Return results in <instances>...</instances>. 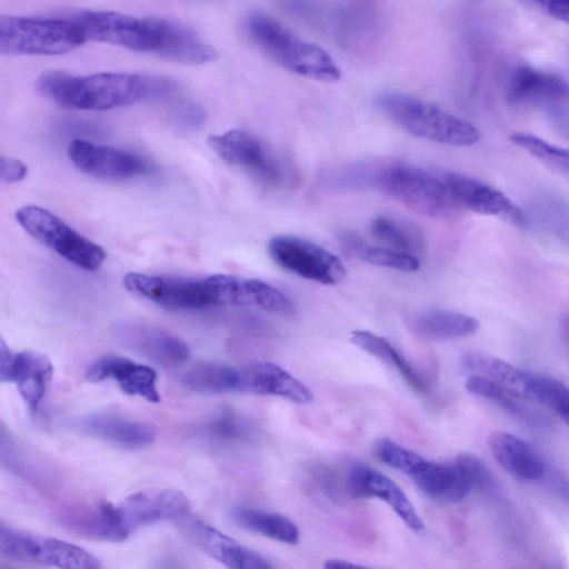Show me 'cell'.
Returning a JSON list of instances; mask_svg holds the SVG:
<instances>
[{
  "label": "cell",
  "mask_w": 569,
  "mask_h": 569,
  "mask_svg": "<svg viewBox=\"0 0 569 569\" xmlns=\"http://www.w3.org/2000/svg\"><path fill=\"white\" fill-rule=\"evenodd\" d=\"M88 40L156 54L186 64L213 61L218 52L186 24L163 17H138L117 11L87 10L73 14Z\"/></svg>",
  "instance_id": "6da1fadb"
},
{
  "label": "cell",
  "mask_w": 569,
  "mask_h": 569,
  "mask_svg": "<svg viewBox=\"0 0 569 569\" xmlns=\"http://www.w3.org/2000/svg\"><path fill=\"white\" fill-rule=\"evenodd\" d=\"M36 87L59 107L84 111L170 100L178 89L173 80L157 74L107 71L76 76L58 70L42 73Z\"/></svg>",
  "instance_id": "7a4b0ae2"
},
{
  "label": "cell",
  "mask_w": 569,
  "mask_h": 569,
  "mask_svg": "<svg viewBox=\"0 0 569 569\" xmlns=\"http://www.w3.org/2000/svg\"><path fill=\"white\" fill-rule=\"evenodd\" d=\"M348 184L376 189L409 209L437 219H449L461 210L442 172L405 163L390 162L357 168L346 178Z\"/></svg>",
  "instance_id": "3957f363"
},
{
  "label": "cell",
  "mask_w": 569,
  "mask_h": 569,
  "mask_svg": "<svg viewBox=\"0 0 569 569\" xmlns=\"http://www.w3.org/2000/svg\"><path fill=\"white\" fill-rule=\"evenodd\" d=\"M189 512V501L179 490L146 489L117 503L103 501L91 515V531L99 538L122 541L141 528L178 520Z\"/></svg>",
  "instance_id": "277c9868"
},
{
  "label": "cell",
  "mask_w": 569,
  "mask_h": 569,
  "mask_svg": "<svg viewBox=\"0 0 569 569\" xmlns=\"http://www.w3.org/2000/svg\"><path fill=\"white\" fill-rule=\"evenodd\" d=\"M244 30L266 56L284 69L322 82L340 78L338 66L325 49L298 37L274 18L252 12L244 19Z\"/></svg>",
  "instance_id": "5b68a950"
},
{
  "label": "cell",
  "mask_w": 569,
  "mask_h": 569,
  "mask_svg": "<svg viewBox=\"0 0 569 569\" xmlns=\"http://www.w3.org/2000/svg\"><path fill=\"white\" fill-rule=\"evenodd\" d=\"M373 100L382 114L417 138L456 147L473 146L480 140L472 123L413 96L382 91Z\"/></svg>",
  "instance_id": "8992f818"
},
{
  "label": "cell",
  "mask_w": 569,
  "mask_h": 569,
  "mask_svg": "<svg viewBox=\"0 0 569 569\" xmlns=\"http://www.w3.org/2000/svg\"><path fill=\"white\" fill-rule=\"evenodd\" d=\"M88 41L81 23L69 17H0V52L2 54H62Z\"/></svg>",
  "instance_id": "52a82bcc"
},
{
  "label": "cell",
  "mask_w": 569,
  "mask_h": 569,
  "mask_svg": "<svg viewBox=\"0 0 569 569\" xmlns=\"http://www.w3.org/2000/svg\"><path fill=\"white\" fill-rule=\"evenodd\" d=\"M123 286L133 295L170 309L196 310L231 306L232 274H212L202 279H181L130 272Z\"/></svg>",
  "instance_id": "ba28073f"
},
{
  "label": "cell",
  "mask_w": 569,
  "mask_h": 569,
  "mask_svg": "<svg viewBox=\"0 0 569 569\" xmlns=\"http://www.w3.org/2000/svg\"><path fill=\"white\" fill-rule=\"evenodd\" d=\"M16 220L34 240L83 270L96 271L106 259L101 246L44 208L23 206L16 211Z\"/></svg>",
  "instance_id": "9c48e42d"
},
{
  "label": "cell",
  "mask_w": 569,
  "mask_h": 569,
  "mask_svg": "<svg viewBox=\"0 0 569 569\" xmlns=\"http://www.w3.org/2000/svg\"><path fill=\"white\" fill-rule=\"evenodd\" d=\"M0 550L8 558L56 569H101L100 561L77 545L4 525L0 528Z\"/></svg>",
  "instance_id": "30bf717a"
},
{
  "label": "cell",
  "mask_w": 569,
  "mask_h": 569,
  "mask_svg": "<svg viewBox=\"0 0 569 569\" xmlns=\"http://www.w3.org/2000/svg\"><path fill=\"white\" fill-rule=\"evenodd\" d=\"M268 251L281 268L322 284L338 283L347 276L345 264L336 254L297 236L272 238Z\"/></svg>",
  "instance_id": "8fae6325"
},
{
  "label": "cell",
  "mask_w": 569,
  "mask_h": 569,
  "mask_svg": "<svg viewBox=\"0 0 569 569\" xmlns=\"http://www.w3.org/2000/svg\"><path fill=\"white\" fill-rule=\"evenodd\" d=\"M207 143L224 162L240 169L267 186H280L284 180L283 169L276 156L256 136L232 129L221 134H211Z\"/></svg>",
  "instance_id": "7c38bea8"
},
{
  "label": "cell",
  "mask_w": 569,
  "mask_h": 569,
  "mask_svg": "<svg viewBox=\"0 0 569 569\" xmlns=\"http://www.w3.org/2000/svg\"><path fill=\"white\" fill-rule=\"evenodd\" d=\"M67 153L78 170L99 179L127 180L154 171L148 160L136 153L83 139L72 140Z\"/></svg>",
  "instance_id": "4fadbf2b"
},
{
  "label": "cell",
  "mask_w": 569,
  "mask_h": 569,
  "mask_svg": "<svg viewBox=\"0 0 569 569\" xmlns=\"http://www.w3.org/2000/svg\"><path fill=\"white\" fill-rule=\"evenodd\" d=\"M177 521L181 532L191 542L228 569H274L257 551L243 547L189 512Z\"/></svg>",
  "instance_id": "5bb4252c"
},
{
  "label": "cell",
  "mask_w": 569,
  "mask_h": 569,
  "mask_svg": "<svg viewBox=\"0 0 569 569\" xmlns=\"http://www.w3.org/2000/svg\"><path fill=\"white\" fill-rule=\"evenodd\" d=\"M50 360L34 351L12 352L3 340L0 342V379L16 382L19 393L32 415L44 398L52 377Z\"/></svg>",
  "instance_id": "9a60e30c"
},
{
  "label": "cell",
  "mask_w": 569,
  "mask_h": 569,
  "mask_svg": "<svg viewBox=\"0 0 569 569\" xmlns=\"http://www.w3.org/2000/svg\"><path fill=\"white\" fill-rule=\"evenodd\" d=\"M343 489L351 498H377L390 506L412 530L423 529V522L402 489L389 477L361 462L349 467Z\"/></svg>",
  "instance_id": "2e32d148"
},
{
  "label": "cell",
  "mask_w": 569,
  "mask_h": 569,
  "mask_svg": "<svg viewBox=\"0 0 569 569\" xmlns=\"http://www.w3.org/2000/svg\"><path fill=\"white\" fill-rule=\"evenodd\" d=\"M234 392L277 396L297 403L312 400V393L301 381L271 362L236 367Z\"/></svg>",
  "instance_id": "e0dca14e"
},
{
  "label": "cell",
  "mask_w": 569,
  "mask_h": 569,
  "mask_svg": "<svg viewBox=\"0 0 569 569\" xmlns=\"http://www.w3.org/2000/svg\"><path fill=\"white\" fill-rule=\"evenodd\" d=\"M442 176L462 209L501 217L517 224L522 223V212L500 190L462 173L442 171Z\"/></svg>",
  "instance_id": "ac0fdd59"
},
{
  "label": "cell",
  "mask_w": 569,
  "mask_h": 569,
  "mask_svg": "<svg viewBox=\"0 0 569 569\" xmlns=\"http://www.w3.org/2000/svg\"><path fill=\"white\" fill-rule=\"evenodd\" d=\"M86 378L92 382L111 379L127 395L138 396L154 403L160 401L157 372L124 357L104 356L98 359L88 368Z\"/></svg>",
  "instance_id": "d6986e66"
},
{
  "label": "cell",
  "mask_w": 569,
  "mask_h": 569,
  "mask_svg": "<svg viewBox=\"0 0 569 569\" xmlns=\"http://www.w3.org/2000/svg\"><path fill=\"white\" fill-rule=\"evenodd\" d=\"M116 333L124 345L163 366L179 365L189 357L184 341L153 326L123 321Z\"/></svg>",
  "instance_id": "ffe728a7"
},
{
  "label": "cell",
  "mask_w": 569,
  "mask_h": 569,
  "mask_svg": "<svg viewBox=\"0 0 569 569\" xmlns=\"http://www.w3.org/2000/svg\"><path fill=\"white\" fill-rule=\"evenodd\" d=\"M507 97L519 104H552L569 99V80L556 72L520 67L509 79Z\"/></svg>",
  "instance_id": "44dd1931"
},
{
  "label": "cell",
  "mask_w": 569,
  "mask_h": 569,
  "mask_svg": "<svg viewBox=\"0 0 569 569\" xmlns=\"http://www.w3.org/2000/svg\"><path fill=\"white\" fill-rule=\"evenodd\" d=\"M496 461L510 476L522 481H536L545 477L546 465L541 457L519 437L496 431L489 438Z\"/></svg>",
  "instance_id": "7402d4cb"
},
{
  "label": "cell",
  "mask_w": 569,
  "mask_h": 569,
  "mask_svg": "<svg viewBox=\"0 0 569 569\" xmlns=\"http://www.w3.org/2000/svg\"><path fill=\"white\" fill-rule=\"evenodd\" d=\"M82 427L89 435L127 448H142L153 442L157 430L152 425L114 413H94Z\"/></svg>",
  "instance_id": "603a6c76"
},
{
  "label": "cell",
  "mask_w": 569,
  "mask_h": 569,
  "mask_svg": "<svg viewBox=\"0 0 569 569\" xmlns=\"http://www.w3.org/2000/svg\"><path fill=\"white\" fill-rule=\"evenodd\" d=\"M411 479L425 495L438 501L458 502L471 491L466 476L456 461L440 463L428 460Z\"/></svg>",
  "instance_id": "cb8c5ba5"
},
{
  "label": "cell",
  "mask_w": 569,
  "mask_h": 569,
  "mask_svg": "<svg viewBox=\"0 0 569 569\" xmlns=\"http://www.w3.org/2000/svg\"><path fill=\"white\" fill-rule=\"evenodd\" d=\"M461 362L470 376L482 378L522 400L530 399L529 372L485 353H468Z\"/></svg>",
  "instance_id": "d4e9b609"
},
{
  "label": "cell",
  "mask_w": 569,
  "mask_h": 569,
  "mask_svg": "<svg viewBox=\"0 0 569 569\" xmlns=\"http://www.w3.org/2000/svg\"><path fill=\"white\" fill-rule=\"evenodd\" d=\"M350 341L382 362L397 369L407 383L418 392H427L425 379L410 362L385 338L365 330L351 332Z\"/></svg>",
  "instance_id": "484cf974"
},
{
  "label": "cell",
  "mask_w": 569,
  "mask_h": 569,
  "mask_svg": "<svg viewBox=\"0 0 569 569\" xmlns=\"http://www.w3.org/2000/svg\"><path fill=\"white\" fill-rule=\"evenodd\" d=\"M234 521L242 528L287 545H296L300 539L297 525L288 517L252 508L233 510Z\"/></svg>",
  "instance_id": "4316f807"
},
{
  "label": "cell",
  "mask_w": 569,
  "mask_h": 569,
  "mask_svg": "<svg viewBox=\"0 0 569 569\" xmlns=\"http://www.w3.org/2000/svg\"><path fill=\"white\" fill-rule=\"evenodd\" d=\"M415 327L425 338L446 340L473 335L479 328V322L466 313L435 309L420 315Z\"/></svg>",
  "instance_id": "83f0119b"
},
{
  "label": "cell",
  "mask_w": 569,
  "mask_h": 569,
  "mask_svg": "<svg viewBox=\"0 0 569 569\" xmlns=\"http://www.w3.org/2000/svg\"><path fill=\"white\" fill-rule=\"evenodd\" d=\"M342 244L358 259L368 263L400 271H416L419 269L417 257L390 248L369 246L353 233L341 237Z\"/></svg>",
  "instance_id": "f1b7e54d"
},
{
  "label": "cell",
  "mask_w": 569,
  "mask_h": 569,
  "mask_svg": "<svg viewBox=\"0 0 569 569\" xmlns=\"http://www.w3.org/2000/svg\"><path fill=\"white\" fill-rule=\"evenodd\" d=\"M465 386L470 393L493 402L518 420L532 426L541 425V422H543L538 413L522 406L520 402L522 399L482 378L469 376Z\"/></svg>",
  "instance_id": "f546056e"
},
{
  "label": "cell",
  "mask_w": 569,
  "mask_h": 569,
  "mask_svg": "<svg viewBox=\"0 0 569 569\" xmlns=\"http://www.w3.org/2000/svg\"><path fill=\"white\" fill-rule=\"evenodd\" d=\"M510 141L541 161L549 169L569 178V150L528 132H512Z\"/></svg>",
  "instance_id": "4dcf8cb0"
},
{
  "label": "cell",
  "mask_w": 569,
  "mask_h": 569,
  "mask_svg": "<svg viewBox=\"0 0 569 569\" xmlns=\"http://www.w3.org/2000/svg\"><path fill=\"white\" fill-rule=\"evenodd\" d=\"M371 233L390 249L412 254L419 252L422 247V238L419 232L409 226L388 217H377L371 223Z\"/></svg>",
  "instance_id": "1f68e13d"
},
{
  "label": "cell",
  "mask_w": 569,
  "mask_h": 569,
  "mask_svg": "<svg viewBox=\"0 0 569 569\" xmlns=\"http://www.w3.org/2000/svg\"><path fill=\"white\" fill-rule=\"evenodd\" d=\"M187 387L210 393L233 392L234 367L220 363H202L183 376Z\"/></svg>",
  "instance_id": "d6a6232c"
},
{
  "label": "cell",
  "mask_w": 569,
  "mask_h": 569,
  "mask_svg": "<svg viewBox=\"0 0 569 569\" xmlns=\"http://www.w3.org/2000/svg\"><path fill=\"white\" fill-rule=\"evenodd\" d=\"M530 398L555 412L569 426V387L548 376L530 373Z\"/></svg>",
  "instance_id": "836d02e7"
},
{
  "label": "cell",
  "mask_w": 569,
  "mask_h": 569,
  "mask_svg": "<svg viewBox=\"0 0 569 569\" xmlns=\"http://www.w3.org/2000/svg\"><path fill=\"white\" fill-rule=\"evenodd\" d=\"M375 453L387 466L409 476H416L427 463V459L408 450L390 439L383 438L377 441Z\"/></svg>",
  "instance_id": "e575fe53"
},
{
  "label": "cell",
  "mask_w": 569,
  "mask_h": 569,
  "mask_svg": "<svg viewBox=\"0 0 569 569\" xmlns=\"http://www.w3.org/2000/svg\"><path fill=\"white\" fill-rule=\"evenodd\" d=\"M466 476L471 490L491 495L498 491L499 485L487 465L477 456L460 453L455 460Z\"/></svg>",
  "instance_id": "d590c367"
},
{
  "label": "cell",
  "mask_w": 569,
  "mask_h": 569,
  "mask_svg": "<svg viewBox=\"0 0 569 569\" xmlns=\"http://www.w3.org/2000/svg\"><path fill=\"white\" fill-rule=\"evenodd\" d=\"M172 123L182 130H197L206 122V112L193 102H178L171 110Z\"/></svg>",
  "instance_id": "8d00e7d4"
},
{
  "label": "cell",
  "mask_w": 569,
  "mask_h": 569,
  "mask_svg": "<svg viewBox=\"0 0 569 569\" xmlns=\"http://www.w3.org/2000/svg\"><path fill=\"white\" fill-rule=\"evenodd\" d=\"M213 431L223 438L237 439L247 433L244 422L231 410L222 411L214 420Z\"/></svg>",
  "instance_id": "74e56055"
},
{
  "label": "cell",
  "mask_w": 569,
  "mask_h": 569,
  "mask_svg": "<svg viewBox=\"0 0 569 569\" xmlns=\"http://www.w3.org/2000/svg\"><path fill=\"white\" fill-rule=\"evenodd\" d=\"M28 176V166L17 158L2 156L0 160V178L6 183H17Z\"/></svg>",
  "instance_id": "f35d334b"
},
{
  "label": "cell",
  "mask_w": 569,
  "mask_h": 569,
  "mask_svg": "<svg viewBox=\"0 0 569 569\" xmlns=\"http://www.w3.org/2000/svg\"><path fill=\"white\" fill-rule=\"evenodd\" d=\"M546 113L551 127L569 140V107L552 103L548 106Z\"/></svg>",
  "instance_id": "ab89813d"
},
{
  "label": "cell",
  "mask_w": 569,
  "mask_h": 569,
  "mask_svg": "<svg viewBox=\"0 0 569 569\" xmlns=\"http://www.w3.org/2000/svg\"><path fill=\"white\" fill-rule=\"evenodd\" d=\"M549 16L557 20L569 23V1L540 2Z\"/></svg>",
  "instance_id": "60d3db41"
},
{
  "label": "cell",
  "mask_w": 569,
  "mask_h": 569,
  "mask_svg": "<svg viewBox=\"0 0 569 569\" xmlns=\"http://www.w3.org/2000/svg\"><path fill=\"white\" fill-rule=\"evenodd\" d=\"M323 569H370L341 559H329L323 563Z\"/></svg>",
  "instance_id": "b9f144b4"
},
{
  "label": "cell",
  "mask_w": 569,
  "mask_h": 569,
  "mask_svg": "<svg viewBox=\"0 0 569 569\" xmlns=\"http://www.w3.org/2000/svg\"><path fill=\"white\" fill-rule=\"evenodd\" d=\"M560 328L563 337L569 341V313L562 317Z\"/></svg>",
  "instance_id": "7bdbcfd3"
}]
</instances>
